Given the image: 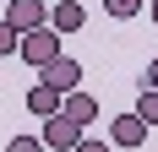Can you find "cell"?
<instances>
[{"label":"cell","mask_w":158,"mask_h":152,"mask_svg":"<svg viewBox=\"0 0 158 152\" xmlns=\"http://www.w3.org/2000/svg\"><path fill=\"white\" fill-rule=\"evenodd\" d=\"M16 49H22V33H16L11 22L0 16V54H16Z\"/></svg>","instance_id":"11"},{"label":"cell","mask_w":158,"mask_h":152,"mask_svg":"<svg viewBox=\"0 0 158 152\" xmlns=\"http://www.w3.org/2000/svg\"><path fill=\"white\" fill-rule=\"evenodd\" d=\"M109 147H114L109 136H104V141H93V136H82V147H77V152H109Z\"/></svg>","instance_id":"13"},{"label":"cell","mask_w":158,"mask_h":152,"mask_svg":"<svg viewBox=\"0 0 158 152\" xmlns=\"http://www.w3.org/2000/svg\"><path fill=\"white\" fill-rule=\"evenodd\" d=\"M109 141H114V147H142V141H147V125L136 120V109L109 120Z\"/></svg>","instance_id":"6"},{"label":"cell","mask_w":158,"mask_h":152,"mask_svg":"<svg viewBox=\"0 0 158 152\" xmlns=\"http://www.w3.org/2000/svg\"><path fill=\"white\" fill-rule=\"evenodd\" d=\"M60 103H65V98H60L55 87H44V82H33V87H27V114H38V120H55Z\"/></svg>","instance_id":"7"},{"label":"cell","mask_w":158,"mask_h":152,"mask_svg":"<svg viewBox=\"0 0 158 152\" xmlns=\"http://www.w3.org/2000/svg\"><path fill=\"white\" fill-rule=\"evenodd\" d=\"M60 114H65L71 125H93V120H98V98H93V92H71V98L60 103Z\"/></svg>","instance_id":"8"},{"label":"cell","mask_w":158,"mask_h":152,"mask_svg":"<svg viewBox=\"0 0 158 152\" xmlns=\"http://www.w3.org/2000/svg\"><path fill=\"white\" fill-rule=\"evenodd\" d=\"M104 11H109V16H120V22H131V16L142 11V0H104Z\"/></svg>","instance_id":"10"},{"label":"cell","mask_w":158,"mask_h":152,"mask_svg":"<svg viewBox=\"0 0 158 152\" xmlns=\"http://www.w3.org/2000/svg\"><path fill=\"white\" fill-rule=\"evenodd\" d=\"M44 147H49V152H77V147H82V125H71L65 114L44 120Z\"/></svg>","instance_id":"4"},{"label":"cell","mask_w":158,"mask_h":152,"mask_svg":"<svg viewBox=\"0 0 158 152\" xmlns=\"http://www.w3.org/2000/svg\"><path fill=\"white\" fill-rule=\"evenodd\" d=\"M142 87H153V92H158V54L147 60V76H142Z\"/></svg>","instance_id":"14"},{"label":"cell","mask_w":158,"mask_h":152,"mask_svg":"<svg viewBox=\"0 0 158 152\" xmlns=\"http://www.w3.org/2000/svg\"><path fill=\"white\" fill-rule=\"evenodd\" d=\"M16 54H22L33 71H44V65H55V60H60V33H55V27H38V33H27Z\"/></svg>","instance_id":"1"},{"label":"cell","mask_w":158,"mask_h":152,"mask_svg":"<svg viewBox=\"0 0 158 152\" xmlns=\"http://www.w3.org/2000/svg\"><path fill=\"white\" fill-rule=\"evenodd\" d=\"M38 82H44V87H55L60 98H71V92H82V60L60 54L55 65H44V71H38Z\"/></svg>","instance_id":"2"},{"label":"cell","mask_w":158,"mask_h":152,"mask_svg":"<svg viewBox=\"0 0 158 152\" xmlns=\"http://www.w3.org/2000/svg\"><path fill=\"white\" fill-rule=\"evenodd\" d=\"M6 22L27 38V33L49 27V6H44V0H11V6H6Z\"/></svg>","instance_id":"3"},{"label":"cell","mask_w":158,"mask_h":152,"mask_svg":"<svg viewBox=\"0 0 158 152\" xmlns=\"http://www.w3.org/2000/svg\"><path fill=\"white\" fill-rule=\"evenodd\" d=\"M136 120H142L147 130L158 125V92H153V87H142V98H136Z\"/></svg>","instance_id":"9"},{"label":"cell","mask_w":158,"mask_h":152,"mask_svg":"<svg viewBox=\"0 0 158 152\" xmlns=\"http://www.w3.org/2000/svg\"><path fill=\"white\" fill-rule=\"evenodd\" d=\"M153 22H158V0H153Z\"/></svg>","instance_id":"15"},{"label":"cell","mask_w":158,"mask_h":152,"mask_svg":"<svg viewBox=\"0 0 158 152\" xmlns=\"http://www.w3.org/2000/svg\"><path fill=\"white\" fill-rule=\"evenodd\" d=\"M82 22H87V6L82 0H55L49 6V27L55 33H82Z\"/></svg>","instance_id":"5"},{"label":"cell","mask_w":158,"mask_h":152,"mask_svg":"<svg viewBox=\"0 0 158 152\" xmlns=\"http://www.w3.org/2000/svg\"><path fill=\"white\" fill-rule=\"evenodd\" d=\"M6 6H11V0H6Z\"/></svg>","instance_id":"16"},{"label":"cell","mask_w":158,"mask_h":152,"mask_svg":"<svg viewBox=\"0 0 158 152\" xmlns=\"http://www.w3.org/2000/svg\"><path fill=\"white\" fill-rule=\"evenodd\" d=\"M6 152H49V147H44V136H11Z\"/></svg>","instance_id":"12"}]
</instances>
